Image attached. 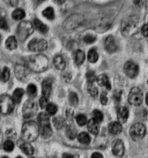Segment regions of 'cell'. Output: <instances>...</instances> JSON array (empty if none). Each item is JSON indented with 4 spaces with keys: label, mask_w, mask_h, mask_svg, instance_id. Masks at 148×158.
<instances>
[{
    "label": "cell",
    "mask_w": 148,
    "mask_h": 158,
    "mask_svg": "<svg viewBox=\"0 0 148 158\" xmlns=\"http://www.w3.org/2000/svg\"><path fill=\"white\" fill-rule=\"evenodd\" d=\"M100 101H101V104L104 105H105L108 104V97H107V95L106 93H103L102 94H101V95H100Z\"/></svg>",
    "instance_id": "obj_46"
},
{
    "label": "cell",
    "mask_w": 148,
    "mask_h": 158,
    "mask_svg": "<svg viewBox=\"0 0 148 158\" xmlns=\"http://www.w3.org/2000/svg\"><path fill=\"white\" fill-rule=\"evenodd\" d=\"M46 109L48 114H49L50 115H54L57 112L58 109L55 104L49 103Z\"/></svg>",
    "instance_id": "obj_38"
},
{
    "label": "cell",
    "mask_w": 148,
    "mask_h": 158,
    "mask_svg": "<svg viewBox=\"0 0 148 158\" xmlns=\"http://www.w3.org/2000/svg\"><path fill=\"white\" fill-rule=\"evenodd\" d=\"M34 158V157H31V158Z\"/></svg>",
    "instance_id": "obj_61"
},
{
    "label": "cell",
    "mask_w": 148,
    "mask_h": 158,
    "mask_svg": "<svg viewBox=\"0 0 148 158\" xmlns=\"http://www.w3.org/2000/svg\"><path fill=\"white\" fill-rule=\"evenodd\" d=\"M93 119L99 123H100L103 120V114L99 110H94L93 113Z\"/></svg>",
    "instance_id": "obj_40"
},
{
    "label": "cell",
    "mask_w": 148,
    "mask_h": 158,
    "mask_svg": "<svg viewBox=\"0 0 148 158\" xmlns=\"http://www.w3.org/2000/svg\"><path fill=\"white\" fill-rule=\"evenodd\" d=\"M85 59L84 52L82 50H78L75 55V62L76 65L80 66L83 64Z\"/></svg>",
    "instance_id": "obj_24"
},
{
    "label": "cell",
    "mask_w": 148,
    "mask_h": 158,
    "mask_svg": "<svg viewBox=\"0 0 148 158\" xmlns=\"http://www.w3.org/2000/svg\"><path fill=\"white\" fill-rule=\"evenodd\" d=\"M78 139L79 143L83 144H89L91 141V138L89 134L86 132H82L79 134L78 136Z\"/></svg>",
    "instance_id": "obj_30"
},
{
    "label": "cell",
    "mask_w": 148,
    "mask_h": 158,
    "mask_svg": "<svg viewBox=\"0 0 148 158\" xmlns=\"http://www.w3.org/2000/svg\"><path fill=\"white\" fill-rule=\"evenodd\" d=\"M86 79L88 83H94V81L97 80V77L94 72L89 71L86 73Z\"/></svg>",
    "instance_id": "obj_42"
},
{
    "label": "cell",
    "mask_w": 148,
    "mask_h": 158,
    "mask_svg": "<svg viewBox=\"0 0 148 158\" xmlns=\"http://www.w3.org/2000/svg\"><path fill=\"white\" fill-rule=\"evenodd\" d=\"M0 78H1V73H0Z\"/></svg>",
    "instance_id": "obj_60"
},
{
    "label": "cell",
    "mask_w": 148,
    "mask_h": 158,
    "mask_svg": "<svg viewBox=\"0 0 148 158\" xmlns=\"http://www.w3.org/2000/svg\"><path fill=\"white\" fill-rule=\"evenodd\" d=\"M68 98H69V103L71 105L76 106L78 104V102H79L78 97L77 94L74 92H71L69 93Z\"/></svg>",
    "instance_id": "obj_35"
},
{
    "label": "cell",
    "mask_w": 148,
    "mask_h": 158,
    "mask_svg": "<svg viewBox=\"0 0 148 158\" xmlns=\"http://www.w3.org/2000/svg\"><path fill=\"white\" fill-rule=\"evenodd\" d=\"M128 101L134 106L141 105L143 101V94L141 89L138 87L131 89L128 95Z\"/></svg>",
    "instance_id": "obj_9"
},
{
    "label": "cell",
    "mask_w": 148,
    "mask_h": 158,
    "mask_svg": "<svg viewBox=\"0 0 148 158\" xmlns=\"http://www.w3.org/2000/svg\"><path fill=\"white\" fill-rule=\"evenodd\" d=\"M138 27L137 18L131 16L127 18L122 22V33L124 36H130L136 33Z\"/></svg>",
    "instance_id": "obj_3"
},
{
    "label": "cell",
    "mask_w": 148,
    "mask_h": 158,
    "mask_svg": "<svg viewBox=\"0 0 148 158\" xmlns=\"http://www.w3.org/2000/svg\"><path fill=\"white\" fill-rule=\"evenodd\" d=\"M33 23H34L35 27L38 30L40 33H46L48 31V26L44 24L43 22H42L40 19H35Z\"/></svg>",
    "instance_id": "obj_23"
},
{
    "label": "cell",
    "mask_w": 148,
    "mask_h": 158,
    "mask_svg": "<svg viewBox=\"0 0 148 158\" xmlns=\"http://www.w3.org/2000/svg\"><path fill=\"white\" fill-rule=\"evenodd\" d=\"M1 36L0 35V43H1Z\"/></svg>",
    "instance_id": "obj_58"
},
{
    "label": "cell",
    "mask_w": 148,
    "mask_h": 158,
    "mask_svg": "<svg viewBox=\"0 0 148 158\" xmlns=\"http://www.w3.org/2000/svg\"><path fill=\"white\" fill-rule=\"evenodd\" d=\"M88 129L89 132L93 135L98 134L99 131V123L95 121L93 118L90 119L87 123Z\"/></svg>",
    "instance_id": "obj_17"
},
{
    "label": "cell",
    "mask_w": 148,
    "mask_h": 158,
    "mask_svg": "<svg viewBox=\"0 0 148 158\" xmlns=\"http://www.w3.org/2000/svg\"><path fill=\"white\" fill-rule=\"evenodd\" d=\"M5 14V10H3L2 8L0 6V17H4Z\"/></svg>",
    "instance_id": "obj_53"
},
{
    "label": "cell",
    "mask_w": 148,
    "mask_h": 158,
    "mask_svg": "<svg viewBox=\"0 0 148 158\" xmlns=\"http://www.w3.org/2000/svg\"><path fill=\"white\" fill-rule=\"evenodd\" d=\"M125 74L131 79H134L138 76L139 68L137 64L133 61H128L124 65Z\"/></svg>",
    "instance_id": "obj_12"
},
{
    "label": "cell",
    "mask_w": 148,
    "mask_h": 158,
    "mask_svg": "<svg viewBox=\"0 0 148 158\" xmlns=\"http://www.w3.org/2000/svg\"><path fill=\"white\" fill-rule=\"evenodd\" d=\"M21 158V157H20V156H18V157H17V158Z\"/></svg>",
    "instance_id": "obj_59"
},
{
    "label": "cell",
    "mask_w": 148,
    "mask_h": 158,
    "mask_svg": "<svg viewBox=\"0 0 148 158\" xmlns=\"http://www.w3.org/2000/svg\"><path fill=\"white\" fill-rule=\"evenodd\" d=\"M39 125L33 121H29L23 125L21 134L25 142L30 143L35 141L40 134Z\"/></svg>",
    "instance_id": "obj_2"
},
{
    "label": "cell",
    "mask_w": 148,
    "mask_h": 158,
    "mask_svg": "<svg viewBox=\"0 0 148 158\" xmlns=\"http://www.w3.org/2000/svg\"><path fill=\"white\" fill-rule=\"evenodd\" d=\"M146 133V127L141 123L134 124L130 129V135L134 141H137L143 138Z\"/></svg>",
    "instance_id": "obj_7"
},
{
    "label": "cell",
    "mask_w": 148,
    "mask_h": 158,
    "mask_svg": "<svg viewBox=\"0 0 148 158\" xmlns=\"http://www.w3.org/2000/svg\"><path fill=\"white\" fill-rule=\"evenodd\" d=\"M27 91V93L30 97L33 98L36 96V94L37 93V89L34 84H30L28 85Z\"/></svg>",
    "instance_id": "obj_37"
},
{
    "label": "cell",
    "mask_w": 148,
    "mask_h": 158,
    "mask_svg": "<svg viewBox=\"0 0 148 158\" xmlns=\"http://www.w3.org/2000/svg\"><path fill=\"white\" fill-rule=\"evenodd\" d=\"M49 104L48 98L42 96L40 99V105L41 108L42 109H46L48 105Z\"/></svg>",
    "instance_id": "obj_44"
},
{
    "label": "cell",
    "mask_w": 148,
    "mask_h": 158,
    "mask_svg": "<svg viewBox=\"0 0 148 158\" xmlns=\"http://www.w3.org/2000/svg\"><path fill=\"white\" fill-rule=\"evenodd\" d=\"M6 47L9 50H14L18 47V41L14 36L9 37L5 42Z\"/></svg>",
    "instance_id": "obj_22"
},
{
    "label": "cell",
    "mask_w": 148,
    "mask_h": 158,
    "mask_svg": "<svg viewBox=\"0 0 148 158\" xmlns=\"http://www.w3.org/2000/svg\"><path fill=\"white\" fill-rule=\"evenodd\" d=\"M48 46V42L45 40L40 39H34L31 40L28 45L29 49L33 52L45 51L47 49Z\"/></svg>",
    "instance_id": "obj_11"
},
{
    "label": "cell",
    "mask_w": 148,
    "mask_h": 158,
    "mask_svg": "<svg viewBox=\"0 0 148 158\" xmlns=\"http://www.w3.org/2000/svg\"><path fill=\"white\" fill-rule=\"evenodd\" d=\"M6 4L12 6H16L19 3V0H3Z\"/></svg>",
    "instance_id": "obj_47"
},
{
    "label": "cell",
    "mask_w": 148,
    "mask_h": 158,
    "mask_svg": "<svg viewBox=\"0 0 148 158\" xmlns=\"http://www.w3.org/2000/svg\"><path fill=\"white\" fill-rule=\"evenodd\" d=\"M91 158H104L101 153L99 152H94L92 154Z\"/></svg>",
    "instance_id": "obj_50"
},
{
    "label": "cell",
    "mask_w": 148,
    "mask_h": 158,
    "mask_svg": "<svg viewBox=\"0 0 148 158\" xmlns=\"http://www.w3.org/2000/svg\"><path fill=\"white\" fill-rule=\"evenodd\" d=\"M38 121L39 123V127H42L45 125L50 124L48 114L46 113H41L38 115Z\"/></svg>",
    "instance_id": "obj_25"
},
{
    "label": "cell",
    "mask_w": 148,
    "mask_h": 158,
    "mask_svg": "<svg viewBox=\"0 0 148 158\" xmlns=\"http://www.w3.org/2000/svg\"><path fill=\"white\" fill-rule=\"evenodd\" d=\"M53 64L55 67L59 70H63L65 67V62L64 58L61 55H57L53 59Z\"/></svg>",
    "instance_id": "obj_21"
},
{
    "label": "cell",
    "mask_w": 148,
    "mask_h": 158,
    "mask_svg": "<svg viewBox=\"0 0 148 158\" xmlns=\"http://www.w3.org/2000/svg\"><path fill=\"white\" fill-rule=\"evenodd\" d=\"M34 32V26L29 21H23L18 25L17 35L18 39L21 41L27 39Z\"/></svg>",
    "instance_id": "obj_4"
},
{
    "label": "cell",
    "mask_w": 148,
    "mask_h": 158,
    "mask_svg": "<svg viewBox=\"0 0 148 158\" xmlns=\"http://www.w3.org/2000/svg\"><path fill=\"white\" fill-rule=\"evenodd\" d=\"M0 29L4 30L9 29L7 21L4 17H0Z\"/></svg>",
    "instance_id": "obj_45"
},
{
    "label": "cell",
    "mask_w": 148,
    "mask_h": 158,
    "mask_svg": "<svg viewBox=\"0 0 148 158\" xmlns=\"http://www.w3.org/2000/svg\"><path fill=\"white\" fill-rule=\"evenodd\" d=\"M2 158H9L8 156H3Z\"/></svg>",
    "instance_id": "obj_57"
},
{
    "label": "cell",
    "mask_w": 148,
    "mask_h": 158,
    "mask_svg": "<svg viewBox=\"0 0 148 158\" xmlns=\"http://www.w3.org/2000/svg\"><path fill=\"white\" fill-rule=\"evenodd\" d=\"M146 103L148 105V93L146 95Z\"/></svg>",
    "instance_id": "obj_56"
},
{
    "label": "cell",
    "mask_w": 148,
    "mask_h": 158,
    "mask_svg": "<svg viewBox=\"0 0 148 158\" xmlns=\"http://www.w3.org/2000/svg\"><path fill=\"white\" fill-rule=\"evenodd\" d=\"M40 132L44 138H48L50 137L53 133L50 124L40 127Z\"/></svg>",
    "instance_id": "obj_20"
},
{
    "label": "cell",
    "mask_w": 148,
    "mask_h": 158,
    "mask_svg": "<svg viewBox=\"0 0 148 158\" xmlns=\"http://www.w3.org/2000/svg\"><path fill=\"white\" fill-rule=\"evenodd\" d=\"M88 59L91 63H95L99 59V54L95 48H91L88 54Z\"/></svg>",
    "instance_id": "obj_27"
},
{
    "label": "cell",
    "mask_w": 148,
    "mask_h": 158,
    "mask_svg": "<svg viewBox=\"0 0 148 158\" xmlns=\"http://www.w3.org/2000/svg\"><path fill=\"white\" fill-rule=\"evenodd\" d=\"M24 95V90L21 88L16 89L14 91L12 98L15 103H19Z\"/></svg>",
    "instance_id": "obj_26"
},
{
    "label": "cell",
    "mask_w": 148,
    "mask_h": 158,
    "mask_svg": "<svg viewBox=\"0 0 148 158\" xmlns=\"http://www.w3.org/2000/svg\"><path fill=\"white\" fill-rule=\"evenodd\" d=\"M10 69L7 67H5L2 70V73H1V78L3 81L6 82L10 79Z\"/></svg>",
    "instance_id": "obj_34"
},
{
    "label": "cell",
    "mask_w": 148,
    "mask_h": 158,
    "mask_svg": "<svg viewBox=\"0 0 148 158\" xmlns=\"http://www.w3.org/2000/svg\"><path fill=\"white\" fill-rule=\"evenodd\" d=\"M75 1H76V2H84L85 1H86V0H74Z\"/></svg>",
    "instance_id": "obj_55"
},
{
    "label": "cell",
    "mask_w": 148,
    "mask_h": 158,
    "mask_svg": "<svg viewBox=\"0 0 148 158\" xmlns=\"http://www.w3.org/2000/svg\"><path fill=\"white\" fill-rule=\"evenodd\" d=\"M15 72L17 79L21 82H26L30 79L31 70L25 64H16Z\"/></svg>",
    "instance_id": "obj_8"
},
{
    "label": "cell",
    "mask_w": 148,
    "mask_h": 158,
    "mask_svg": "<svg viewBox=\"0 0 148 158\" xmlns=\"http://www.w3.org/2000/svg\"><path fill=\"white\" fill-rule=\"evenodd\" d=\"M124 145L122 140L118 139L114 141L112 146V151L115 156L122 157L124 153Z\"/></svg>",
    "instance_id": "obj_13"
},
{
    "label": "cell",
    "mask_w": 148,
    "mask_h": 158,
    "mask_svg": "<svg viewBox=\"0 0 148 158\" xmlns=\"http://www.w3.org/2000/svg\"><path fill=\"white\" fill-rule=\"evenodd\" d=\"M15 106V102L12 98L7 94L0 97V112L3 114H9L12 112Z\"/></svg>",
    "instance_id": "obj_5"
},
{
    "label": "cell",
    "mask_w": 148,
    "mask_h": 158,
    "mask_svg": "<svg viewBox=\"0 0 148 158\" xmlns=\"http://www.w3.org/2000/svg\"><path fill=\"white\" fill-rule=\"evenodd\" d=\"M88 90L92 97H96L98 95V89L93 83H88Z\"/></svg>",
    "instance_id": "obj_39"
},
{
    "label": "cell",
    "mask_w": 148,
    "mask_h": 158,
    "mask_svg": "<svg viewBox=\"0 0 148 158\" xmlns=\"http://www.w3.org/2000/svg\"></svg>",
    "instance_id": "obj_62"
},
{
    "label": "cell",
    "mask_w": 148,
    "mask_h": 158,
    "mask_svg": "<svg viewBox=\"0 0 148 158\" xmlns=\"http://www.w3.org/2000/svg\"><path fill=\"white\" fill-rule=\"evenodd\" d=\"M37 111L38 106L33 101H27L23 106V115L26 118H29L34 116L37 114Z\"/></svg>",
    "instance_id": "obj_10"
},
{
    "label": "cell",
    "mask_w": 148,
    "mask_h": 158,
    "mask_svg": "<svg viewBox=\"0 0 148 158\" xmlns=\"http://www.w3.org/2000/svg\"><path fill=\"white\" fill-rule=\"evenodd\" d=\"M20 148L27 155H31L34 153V149L29 143L24 142L20 144Z\"/></svg>",
    "instance_id": "obj_28"
},
{
    "label": "cell",
    "mask_w": 148,
    "mask_h": 158,
    "mask_svg": "<svg viewBox=\"0 0 148 158\" xmlns=\"http://www.w3.org/2000/svg\"><path fill=\"white\" fill-rule=\"evenodd\" d=\"M42 15L48 19H54L55 15H54V11L53 8L51 6L47 7L42 11Z\"/></svg>",
    "instance_id": "obj_31"
},
{
    "label": "cell",
    "mask_w": 148,
    "mask_h": 158,
    "mask_svg": "<svg viewBox=\"0 0 148 158\" xmlns=\"http://www.w3.org/2000/svg\"><path fill=\"white\" fill-rule=\"evenodd\" d=\"M52 81L49 79L45 80L42 84V96L49 98L52 91Z\"/></svg>",
    "instance_id": "obj_16"
},
{
    "label": "cell",
    "mask_w": 148,
    "mask_h": 158,
    "mask_svg": "<svg viewBox=\"0 0 148 158\" xmlns=\"http://www.w3.org/2000/svg\"><path fill=\"white\" fill-rule=\"evenodd\" d=\"M83 21L84 19L81 15L76 14L71 15L64 21L63 27L65 30L71 31L82 25Z\"/></svg>",
    "instance_id": "obj_6"
},
{
    "label": "cell",
    "mask_w": 148,
    "mask_h": 158,
    "mask_svg": "<svg viewBox=\"0 0 148 158\" xmlns=\"http://www.w3.org/2000/svg\"><path fill=\"white\" fill-rule=\"evenodd\" d=\"M95 40H96V37L94 36V35H86L84 38V41L86 44H92L95 41Z\"/></svg>",
    "instance_id": "obj_43"
},
{
    "label": "cell",
    "mask_w": 148,
    "mask_h": 158,
    "mask_svg": "<svg viewBox=\"0 0 148 158\" xmlns=\"http://www.w3.org/2000/svg\"><path fill=\"white\" fill-rule=\"evenodd\" d=\"M96 80L100 86L105 87L109 90L111 89V84L109 81L108 76L106 74H102L99 75L97 77Z\"/></svg>",
    "instance_id": "obj_18"
},
{
    "label": "cell",
    "mask_w": 148,
    "mask_h": 158,
    "mask_svg": "<svg viewBox=\"0 0 148 158\" xmlns=\"http://www.w3.org/2000/svg\"><path fill=\"white\" fill-rule=\"evenodd\" d=\"M25 16V11L22 9L18 8L13 11L12 16V18L15 20H20L23 19Z\"/></svg>",
    "instance_id": "obj_29"
},
{
    "label": "cell",
    "mask_w": 148,
    "mask_h": 158,
    "mask_svg": "<svg viewBox=\"0 0 148 158\" xmlns=\"http://www.w3.org/2000/svg\"><path fill=\"white\" fill-rule=\"evenodd\" d=\"M129 116L128 109L125 106H122L118 110V118L120 123H124L127 122Z\"/></svg>",
    "instance_id": "obj_15"
},
{
    "label": "cell",
    "mask_w": 148,
    "mask_h": 158,
    "mask_svg": "<svg viewBox=\"0 0 148 158\" xmlns=\"http://www.w3.org/2000/svg\"><path fill=\"white\" fill-rule=\"evenodd\" d=\"M120 95H121V94H119V93H118L117 94H115V95H114L115 99H116L117 101H119V100H120Z\"/></svg>",
    "instance_id": "obj_54"
},
{
    "label": "cell",
    "mask_w": 148,
    "mask_h": 158,
    "mask_svg": "<svg viewBox=\"0 0 148 158\" xmlns=\"http://www.w3.org/2000/svg\"><path fill=\"white\" fill-rule=\"evenodd\" d=\"M76 121L78 125L80 126H84L86 124L88 123L87 118L84 114H79L76 116Z\"/></svg>",
    "instance_id": "obj_36"
},
{
    "label": "cell",
    "mask_w": 148,
    "mask_h": 158,
    "mask_svg": "<svg viewBox=\"0 0 148 158\" xmlns=\"http://www.w3.org/2000/svg\"><path fill=\"white\" fill-rule=\"evenodd\" d=\"M134 3L137 6L141 7L143 5V0H134Z\"/></svg>",
    "instance_id": "obj_49"
},
{
    "label": "cell",
    "mask_w": 148,
    "mask_h": 158,
    "mask_svg": "<svg viewBox=\"0 0 148 158\" xmlns=\"http://www.w3.org/2000/svg\"><path fill=\"white\" fill-rule=\"evenodd\" d=\"M54 2L56 3L57 4L59 5H61L63 4H64L65 1V0H54Z\"/></svg>",
    "instance_id": "obj_52"
},
{
    "label": "cell",
    "mask_w": 148,
    "mask_h": 158,
    "mask_svg": "<svg viewBox=\"0 0 148 158\" xmlns=\"http://www.w3.org/2000/svg\"><path fill=\"white\" fill-rule=\"evenodd\" d=\"M108 130L109 133L114 135L120 133L122 131V123L119 122H113L109 124Z\"/></svg>",
    "instance_id": "obj_19"
},
{
    "label": "cell",
    "mask_w": 148,
    "mask_h": 158,
    "mask_svg": "<svg viewBox=\"0 0 148 158\" xmlns=\"http://www.w3.org/2000/svg\"><path fill=\"white\" fill-rule=\"evenodd\" d=\"M65 133L67 137L70 139H74L77 135L76 130L72 126H69L66 128Z\"/></svg>",
    "instance_id": "obj_32"
},
{
    "label": "cell",
    "mask_w": 148,
    "mask_h": 158,
    "mask_svg": "<svg viewBox=\"0 0 148 158\" xmlns=\"http://www.w3.org/2000/svg\"><path fill=\"white\" fill-rule=\"evenodd\" d=\"M3 148L5 151L11 152L14 149V143L10 140H7L3 144Z\"/></svg>",
    "instance_id": "obj_41"
},
{
    "label": "cell",
    "mask_w": 148,
    "mask_h": 158,
    "mask_svg": "<svg viewBox=\"0 0 148 158\" xmlns=\"http://www.w3.org/2000/svg\"><path fill=\"white\" fill-rule=\"evenodd\" d=\"M62 158H76L75 156L68 153H65L63 155Z\"/></svg>",
    "instance_id": "obj_51"
},
{
    "label": "cell",
    "mask_w": 148,
    "mask_h": 158,
    "mask_svg": "<svg viewBox=\"0 0 148 158\" xmlns=\"http://www.w3.org/2000/svg\"><path fill=\"white\" fill-rule=\"evenodd\" d=\"M104 46L106 51L109 53L114 52L117 49V45L116 43L115 40L112 35H109L106 38Z\"/></svg>",
    "instance_id": "obj_14"
},
{
    "label": "cell",
    "mask_w": 148,
    "mask_h": 158,
    "mask_svg": "<svg viewBox=\"0 0 148 158\" xmlns=\"http://www.w3.org/2000/svg\"><path fill=\"white\" fill-rule=\"evenodd\" d=\"M25 64L31 71L40 73L48 68L49 60L48 58L44 55H35L27 58Z\"/></svg>",
    "instance_id": "obj_1"
},
{
    "label": "cell",
    "mask_w": 148,
    "mask_h": 158,
    "mask_svg": "<svg viewBox=\"0 0 148 158\" xmlns=\"http://www.w3.org/2000/svg\"><path fill=\"white\" fill-rule=\"evenodd\" d=\"M141 31L143 36L148 37V24L143 25L142 27Z\"/></svg>",
    "instance_id": "obj_48"
},
{
    "label": "cell",
    "mask_w": 148,
    "mask_h": 158,
    "mask_svg": "<svg viewBox=\"0 0 148 158\" xmlns=\"http://www.w3.org/2000/svg\"><path fill=\"white\" fill-rule=\"evenodd\" d=\"M53 123L55 128L57 129H61L64 127L65 120L62 117L57 116L53 119Z\"/></svg>",
    "instance_id": "obj_33"
}]
</instances>
